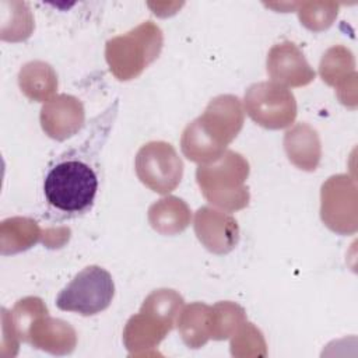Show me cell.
Masks as SVG:
<instances>
[{"instance_id": "obj_4", "label": "cell", "mask_w": 358, "mask_h": 358, "mask_svg": "<svg viewBox=\"0 0 358 358\" xmlns=\"http://www.w3.org/2000/svg\"><path fill=\"white\" fill-rule=\"evenodd\" d=\"M183 298L173 289H157L147 296L140 313L130 317L123 338L126 347L134 352L136 348H151L171 331L175 317L180 312Z\"/></svg>"}, {"instance_id": "obj_9", "label": "cell", "mask_w": 358, "mask_h": 358, "mask_svg": "<svg viewBox=\"0 0 358 358\" xmlns=\"http://www.w3.org/2000/svg\"><path fill=\"white\" fill-rule=\"evenodd\" d=\"M21 340L52 354H67L74 350L76 331L69 323L49 317L43 309L34 316Z\"/></svg>"}, {"instance_id": "obj_12", "label": "cell", "mask_w": 358, "mask_h": 358, "mask_svg": "<svg viewBox=\"0 0 358 358\" xmlns=\"http://www.w3.org/2000/svg\"><path fill=\"white\" fill-rule=\"evenodd\" d=\"M285 151L292 164L305 171L316 169L320 159V143L317 133L308 124H296L285 133Z\"/></svg>"}, {"instance_id": "obj_3", "label": "cell", "mask_w": 358, "mask_h": 358, "mask_svg": "<svg viewBox=\"0 0 358 358\" xmlns=\"http://www.w3.org/2000/svg\"><path fill=\"white\" fill-rule=\"evenodd\" d=\"M246 159L234 151H225L218 159L197 168L196 178L204 197L229 211L248 206L249 192L243 182L248 178Z\"/></svg>"}, {"instance_id": "obj_15", "label": "cell", "mask_w": 358, "mask_h": 358, "mask_svg": "<svg viewBox=\"0 0 358 358\" xmlns=\"http://www.w3.org/2000/svg\"><path fill=\"white\" fill-rule=\"evenodd\" d=\"M18 81L21 91H24L28 98L39 102L46 99L57 88L53 69L43 62H31L25 64L20 71Z\"/></svg>"}, {"instance_id": "obj_11", "label": "cell", "mask_w": 358, "mask_h": 358, "mask_svg": "<svg viewBox=\"0 0 358 358\" xmlns=\"http://www.w3.org/2000/svg\"><path fill=\"white\" fill-rule=\"evenodd\" d=\"M194 229L200 242L214 253H227L238 242L236 221L221 211L201 207L196 213Z\"/></svg>"}, {"instance_id": "obj_5", "label": "cell", "mask_w": 358, "mask_h": 358, "mask_svg": "<svg viewBox=\"0 0 358 358\" xmlns=\"http://www.w3.org/2000/svg\"><path fill=\"white\" fill-rule=\"evenodd\" d=\"M161 46V29L147 21L129 34L108 41L106 62L119 80H130L158 57Z\"/></svg>"}, {"instance_id": "obj_14", "label": "cell", "mask_w": 358, "mask_h": 358, "mask_svg": "<svg viewBox=\"0 0 358 358\" xmlns=\"http://www.w3.org/2000/svg\"><path fill=\"white\" fill-rule=\"evenodd\" d=\"M190 210L186 203L178 197H165L154 203L148 210L151 227L161 234L182 232L190 222Z\"/></svg>"}, {"instance_id": "obj_2", "label": "cell", "mask_w": 358, "mask_h": 358, "mask_svg": "<svg viewBox=\"0 0 358 358\" xmlns=\"http://www.w3.org/2000/svg\"><path fill=\"white\" fill-rule=\"evenodd\" d=\"M243 124L239 98L220 95L204 113L189 123L182 136V151L190 161L210 164L218 159L225 147L236 137Z\"/></svg>"}, {"instance_id": "obj_8", "label": "cell", "mask_w": 358, "mask_h": 358, "mask_svg": "<svg viewBox=\"0 0 358 358\" xmlns=\"http://www.w3.org/2000/svg\"><path fill=\"white\" fill-rule=\"evenodd\" d=\"M138 179L157 193H169L180 182L183 164L169 143L151 141L144 144L136 155Z\"/></svg>"}, {"instance_id": "obj_7", "label": "cell", "mask_w": 358, "mask_h": 358, "mask_svg": "<svg viewBox=\"0 0 358 358\" xmlns=\"http://www.w3.org/2000/svg\"><path fill=\"white\" fill-rule=\"evenodd\" d=\"M248 115L266 129L289 126L296 116V102L289 90L273 81L256 83L245 94Z\"/></svg>"}, {"instance_id": "obj_1", "label": "cell", "mask_w": 358, "mask_h": 358, "mask_svg": "<svg viewBox=\"0 0 358 358\" xmlns=\"http://www.w3.org/2000/svg\"><path fill=\"white\" fill-rule=\"evenodd\" d=\"M92 154L76 148L60 155L49 165L43 179V194L48 206L64 217L87 213L96 197L99 179Z\"/></svg>"}, {"instance_id": "obj_6", "label": "cell", "mask_w": 358, "mask_h": 358, "mask_svg": "<svg viewBox=\"0 0 358 358\" xmlns=\"http://www.w3.org/2000/svg\"><path fill=\"white\" fill-rule=\"evenodd\" d=\"M115 295V284L108 270L99 266L83 268L56 296V306L66 312L92 316L105 310Z\"/></svg>"}, {"instance_id": "obj_10", "label": "cell", "mask_w": 358, "mask_h": 358, "mask_svg": "<svg viewBox=\"0 0 358 358\" xmlns=\"http://www.w3.org/2000/svg\"><path fill=\"white\" fill-rule=\"evenodd\" d=\"M267 73L280 85L301 87L315 78V71L302 52L291 42L278 43L267 56Z\"/></svg>"}, {"instance_id": "obj_13", "label": "cell", "mask_w": 358, "mask_h": 358, "mask_svg": "<svg viewBox=\"0 0 358 358\" xmlns=\"http://www.w3.org/2000/svg\"><path fill=\"white\" fill-rule=\"evenodd\" d=\"M178 329L190 348L204 345L213 336V308L200 302L187 305L179 313Z\"/></svg>"}]
</instances>
